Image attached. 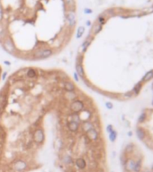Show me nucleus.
<instances>
[{"label": "nucleus", "instance_id": "f257e3e1", "mask_svg": "<svg viewBox=\"0 0 153 172\" xmlns=\"http://www.w3.org/2000/svg\"><path fill=\"white\" fill-rule=\"evenodd\" d=\"M70 109H71V110L73 111L74 113H78L80 112V111L82 110V109H84V103L82 102L81 101H74L73 102L71 103V105H70Z\"/></svg>", "mask_w": 153, "mask_h": 172}, {"label": "nucleus", "instance_id": "f03ea898", "mask_svg": "<svg viewBox=\"0 0 153 172\" xmlns=\"http://www.w3.org/2000/svg\"><path fill=\"white\" fill-rule=\"evenodd\" d=\"M26 168H27V163L24 160H18L14 163V168L18 172L24 171V170L26 169Z\"/></svg>", "mask_w": 153, "mask_h": 172}, {"label": "nucleus", "instance_id": "7ed1b4c3", "mask_svg": "<svg viewBox=\"0 0 153 172\" xmlns=\"http://www.w3.org/2000/svg\"><path fill=\"white\" fill-rule=\"evenodd\" d=\"M33 138L37 143H42L44 140V134L42 129H37L33 134Z\"/></svg>", "mask_w": 153, "mask_h": 172}, {"label": "nucleus", "instance_id": "20e7f679", "mask_svg": "<svg viewBox=\"0 0 153 172\" xmlns=\"http://www.w3.org/2000/svg\"><path fill=\"white\" fill-rule=\"evenodd\" d=\"M3 45H4V47L6 48V51L9 52V53H14V50H15L14 46L11 40H6L4 41V44H3Z\"/></svg>", "mask_w": 153, "mask_h": 172}, {"label": "nucleus", "instance_id": "39448f33", "mask_svg": "<svg viewBox=\"0 0 153 172\" xmlns=\"http://www.w3.org/2000/svg\"><path fill=\"white\" fill-rule=\"evenodd\" d=\"M136 166H137V161L134 160H131V159H130V160H128L127 161H126L125 163V167L126 168H127L129 171H135L136 169Z\"/></svg>", "mask_w": 153, "mask_h": 172}, {"label": "nucleus", "instance_id": "423d86ee", "mask_svg": "<svg viewBox=\"0 0 153 172\" xmlns=\"http://www.w3.org/2000/svg\"><path fill=\"white\" fill-rule=\"evenodd\" d=\"M87 133V136L88 137V139H89L90 141H96L98 139V133L97 131H95L94 128L90 129V130H88Z\"/></svg>", "mask_w": 153, "mask_h": 172}, {"label": "nucleus", "instance_id": "0eeeda50", "mask_svg": "<svg viewBox=\"0 0 153 172\" xmlns=\"http://www.w3.org/2000/svg\"><path fill=\"white\" fill-rule=\"evenodd\" d=\"M67 20L69 22V24H70V27L75 25L76 23V15L75 13L72 12V11H70V12L67 14Z\"/></svg>", "mask_w": 153, "mask_h": 172}, {"label": "nucleus", "instance_id": "6e6552de", "mask_svg": "<svg viewBox=\"0 0 153 172\" xmlns=\"http://www.w3.org/2000/svg\"><path fill=\"white\" fill-rule=\"evenodd\" d=\"M52 54V51L50 50H39L38 52L35 53V56L38 57H50Z\"/></svg>", "mask_w": 153, "mask_h": 172}, {"label": "nucleus", "instance_id": "1a4fd4ad", "mask_svg": "<svg viewBox=\"0 0 153 172\" xmlns=\"http://www.w3.org/2000/svg\"><path fill=\"white\" fill-rule=\"evenodd\" d=\"M75 164L79 169H85L86 167H87V162H86V160L83 158L77 159L75 161Z\"/></svg>", "mask_w": 153, "mask_h": 172}, {"label": "nucleus", "instance_id": "9d476101", "mask_svg": "<svg viewBox=\"0 0 153 172\" xmlns=\"http://www.w3.org/2000/svg\"><path fill=\"white\" fill-rule=\"evenodd\" d=\"M68 127L70 129V131H71V132H77L78 129V124L77 122H75V121H70L69 123Z\"/></svg>", "mask_w": 153, "mask_h": 172}, {"label": "nucleus", "instance_id": "9b49d317", "mask_svg": "<svg viewBox=\"0 0 153 172\" xmlns=\"http://www.w3.org/2000/svg\"><path fill=\"white\" fill-rule=\"evenodd\" d=\"M82 128H83V130L85 132H88V130L94 128V127L89 121H84L83 124H82Z\"/></svg>", "mask_w": 153, "mask_h": 172}, {"label": "nucleus", "instance_id": "f8f14e48", "mask_svg": "<svg viewBox=\"0 0 153 172\" xmlns=\"http://www.w3.org/2000/svg\"><path fill=\"white\" fill-rule=\"evenodd\" d=\"M64 87H65V90L68 92H73V91L75 90V85L73 84L72 83H66L65 84H64Z\"/></svg>", "mask_w": 153, "mask_h": 172}, {"label": "nucleus", "instance_id": "ddd939ff", "mask_svg": "<svg viewBox=\"0 0 153 172\" xmlns=\"http://www.w3.org/2000/svg\"><path fill=\"white\" fill-rule=\"evenodd\" d=\"M76 70H77V73H78V75H80V76H84V70H83V67H82V65H80L79 63H77V65H76Z\"/></svg>", "mask_w": 153, "mask_h": 172}, {"label": "nucleus", "instance_id": "4468645a", "mask_svg": "<svg viewBox=\"0 0 153 172\" xmlns=\"http://www.w3.org/2000/svg\"><path fill=\"white\" fill-rule=\"evenodd\" d=\"M62 161H63V163H65V164H67V165H70V164H72V163H73V160H72L71 157L69 156V155L64 156Z\"/></svg>", "mask_w": 153, "mask_h": 172}, {"label": "nucleus", "instance_id": "2eb2a0df", "mask_svg": "<svg viewBox=\"0 0 153 172\" xmlns=\"http://www.w3.org/2000/svg\"><path fill=\"white\" fill-rule=\"evenodd\" d=\"M6 96L4 95L0 94V110L3 109V108L6 106Z\"/></svg>", "mask_w": 153, "mask_h": 172}, {"label": "nucleus", "instance_id": "dca6fc26", "mask_svg": "<svg viewBox=\"0 0 153 172\" xmlns=\"http://www.w3.org/2000/svg\"><path fill=\"white\" fill-rule=\"evenodd\" d=\"M65 1V4L67 5L70 9H75V2H74V0H64Z\"/></svg>", "mask_w": 153, "mask_h": 172}, {"label": "nucleus", "instance_id": "f3484780", "mask_svg": "<svg viewBox=\"0 0 153 172\" xmlns=\"http://www.w3.org/2000/svg\"><path fill=\"white\" fill-rule=\"evenodd\" d=\"M101 29H102V25H101V24H99V23L95 24V25L93 27V30H92V32H93L94 34H97L98 32H99L100 31H101Z\"/></svg>", "mask_w": 153, "mask_h": 172}, {"label": "nucleus", "instance_id": "a211bd4d", "mask_svg": "<svg viewBox=\"0 0 153 172\" xmlns=\"http://www.w3.org/2000/svg\"><path fill=\"white\" fill-rule=\"evenodd\" d=\"M27 76L28 77H30V78H33V77H35L36 76V73H35V71L34 70H32V69H30V70H28V72H27Z\"/></svg>", "mask_w": 153, "mask_h": 172}, {"label": "nucleus", "instance_id": "6ab92c4d", "mask_svg": "<svg viewBox=\"0 0 153 172\" xmlns=\"http://www.w3.org/2000/svg\"><path fill=\"white\" fill-rule=\"evenodd\" d=\"M153 77V72H149V73H148L147 75L144 76V78H143V80L142 81L143 82H147V81H149L150 78H152Z\"/></svg>", "mask_w": 153, "mask_h": 172}, {"label": "nucleus", "instance_id": "aec40b11", "mask_svg": "<svg viewBox=\"0 0 153 172\" xmlns=\"http://www.w3.org/2000/svg\"><path fill=\"white\" fill-rule=\"evenodd\" d=\"M84 32H85V28L84 27H79L78 30V33H77V37L78 38H80L82 35H83Z\"/></svg>", "mask_w": 153, "mask_h": 172}, {"label": "nucleus", "instance_id": "412c9836", "mask_svg": "<svg viewBox=\"0 0 153 172\" xmlns=\"http://www.w3.org/2000/svg\"><path fill=\"white\" fill-rule=\"evenodd\" d=\"M137 135H138V136H139V138L141 139V140L144 138V132H143L141 129H138V130H137Z\"/></svg>", "mask_w": 153, "mask_h": 172}, {"label": "nucleus", "instance_id": "4be33fe9", "mask_svg": "<svg viewBox=\"0 0 153 172\" xmlns=\"http://www.w3.org/2000/svg\"><path fill=\"white\" fill-rule=\"evenodd\" d=\"M116 138V133L114 132V131H112L111 134H110V140L112 141V142H113V141L115 140Z\"/></svg>", "mask_w": 153, "mask_h": 172}, {"label": "nucleus", "instance_id": "5701e85b", "mask_svg": "<svg viewBox=\"0 0 153 172\" xmlns=\"http://www.w3.org/2000/svg\"><path fill=\"white\" fill-rule=\"evenodd\" d=\"M5 137H6V132H5L4 129H3L2 127H0V138L1 139L3 138V140H4Z\"/></svg>", "mask_w": 153, "mask_h": 172}, {"label": "nucleus", "instance_id": "b1692460", "mask_svg": "<svg viewBox=\"0 0 153 172\" xmlns=\"http://www.w3.org/2000/svg\"><path fill=\"white\" fill-rule=\"evenodd\" d=\"M90 43V40H87V41L85 42V43L83 44V46H82V48H83V51H85L86 50H87V47H88V45H89Z\"/></svg>", "mask_w": 153, "mask_h": 172}, {"label": "nucleus", "instance_id": "393cba45", "mask_svg": "<svg viewBox=\"0 0 153 172\" xmlns=\"http://www.w3.org/2000/svg\"><path fill=\"white\" fill-rule=\"evenodd\" d=\"M145 117H146V115H145V113H143L142 115L141 116V117H140V119H139V122H143L144 121V119H145Z\"/></svg>", "mask_w": 153, "mask_h": 172}, {"label": "nucleus", "instance_id": "a878e982", "mask_svg": "<svg viewBox=\"0 0 153 172\" xmlns=\"http://www.w3.org/2000/svg\"><path fill=\"white\" fill-rule=\"evenodd\" d=\"M106 106H107L108 109H112V104H111V103L107 102V103H106Z\"/></svg>", "mask_w": 153, "mask_h": 172}, {"label": "nucleus", "instance_id": "bb28decb", "mask_svg": "<svg viewBox=\"0 0 153 172\" xmlns=\"http://www.w3.org/2000/svg\"><path fill=\"white\" fill-rule=\"evenodd\" d=\"M2 17H3V13H2V11L0 10V21L2 20Z\"/></svg>", "mask_w": 153, "mask_h": 172}, {"label": "nucleus", "instance_id": "cd10ccee", "mask_svg": "<svg viewBox=\"0 0 153 172\" xmlns=\"http://www.w3.org/2000/svg\"><path fill=\"white\" fill-rule=\"evenodd\" d=\"M107 130H108V131H109V132H110V133H111V132H112V127H111V126H109V127H108Z\"/></svg>", "mask_w": 153, "mask_h": 172}, {"label": "nucleus", "instance_id": "c85d7f7f", "mask_svg": "<svg viewBox=\"0 0 153 172\" xmlns=\"http://www.w3.org/2000/svg\"><path fill=\"white\" fill-rule=\"evenodd\" d=\"M144 172H149V171H144Z\"/></svg>", "mask_w": 153, "mask_h": 172}, {"label": "nucleus", "instance_id": "c756f323", "mask_svg": "<svg viewBox=\"0 0 153 172\" xmlns=\"http://www.w3.org/2000/svg\"><path fill=\"white\" fill-rule=\"evenodd\" d=\"M152 171H153V168H152Z\"/></svg>", "mask_w": 153, "mask_h": 172}]
</instances>
